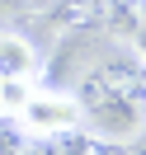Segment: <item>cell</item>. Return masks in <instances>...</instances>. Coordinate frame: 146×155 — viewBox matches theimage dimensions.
Returning a JSON list of instances; mask_svg holds the SVG:
<instances>
[{"mask_svg":"<svg viewBox=\"0 0 146 155\" xmlns=\"http://www.w3.org/2000/svg\"><path fill=\"white\" fill-rule=\"evenodd\" d=\"M14 117H19V127H24V132H33V136H52V132H71V127H80L85 108H80V99H76V94L33 89Z\"/></svg>","mask_w":146,"mask_h":155,"instance_id":"cell-1","label":"cell"},{"mask_svg":"<svg viewBox=\"0 0 146 155\" xmlns=\"http://www.w3.org/2000/svg\"><path fill=\"white\" fill-rule=\"evenodd\" d=\"M85 113H90V122L104 136L127 141V136H137L146 127V94H108V99H99V104H90Z\"/></svg>","mask_w":146,"mask_h":155,"instance_id":"cell-2","label":"cell"},{"mask_svg":"<svg viewBox=\"0 0 146 155\" xmlns=\"http://www.w3.org/2000/svg\"><path fill=\"white\" fill-rule=\"evenodd\" d=\"M38 66L42 57L24 33H0V80H33Z\"/></svg>","mask_w":146,"mask_h":155,"instance_id":"cell-3","label":"cell"},{"mask_svg":"<svg viewBox=\"0 0 146 155\" xmlns=\"http://www.w3.org/2000/svg\"><path fill=\"white\" fill-rule=\"evenodd\" d=\"M52 19L61 28H90L104 19V0H52Z\"/></svg>","mask_w":146,"mask_h":155,"instance_id":"cell-4","label":"cell"},{"mask_svg":"<svg viewBox=\"0 0 146 155\" xmlns=\"http://www.w3.org/2000/svg\"><path fill=\"white\" fill-rule=\"evenodd\" d=\"M42 141L47 146H38L33 155H90V141H94V136H80L76 127H71V132H52V136H42Z\"/></svg>","mask_w":146,"mask_h":155,"instance_id":"cell-5","label":"cell"},{"mask_svg":"<svg viewBox=\"0 0 146 155\" xmlns=\"http://www.w3.org/2000/svg\"><path fill=\"white\" fill-rule=\"evenodd\" d=\"M29 146H24V132L10 122H0V155H24Z\"/></svg>","mask_w":146,"mask_h":155,"instance_id":"cell-6","label":"cell"},{"mask_svg":"<svg viewBox=\"0 0 146 155\" xmlns=\"http://www.w3.org/2000/svg\"><path fill=\"white\" fill-rule=\"evenodd\" d=\"M90 155H132V146H123L118 136H104V141H90Z\"/></svg>","mask_w":146,"mask_h":155,"instance_id":"cell-7","label":"cell"},{"mask_svg":"<svg viewBox=\"0 0 146 155\" xmlns=\"http://www.w3.org/2000/svg\"><path fill=\"white\" fill-rule=\"evenodd\" d=\"M137 52H141V61H146V19H141V28H137Z\"/></svg>","mask_w":146,"mask_h":155,"instance_id":"cell-8","label":"cell"},{"mask_svg":"<svg viewBox=\"0 0 146 155\" xmlns=\"http://www.w3.org/2000/svg\"><path fill=\"white\" fill-rule=\"evenodd\" d=\"M132 155H146V141H141V146H137V150H132Z\"/></svg>","mask_w":146,"mask_h":155,"instance_id":"cell-9","label":"cell"}]
</instances>
